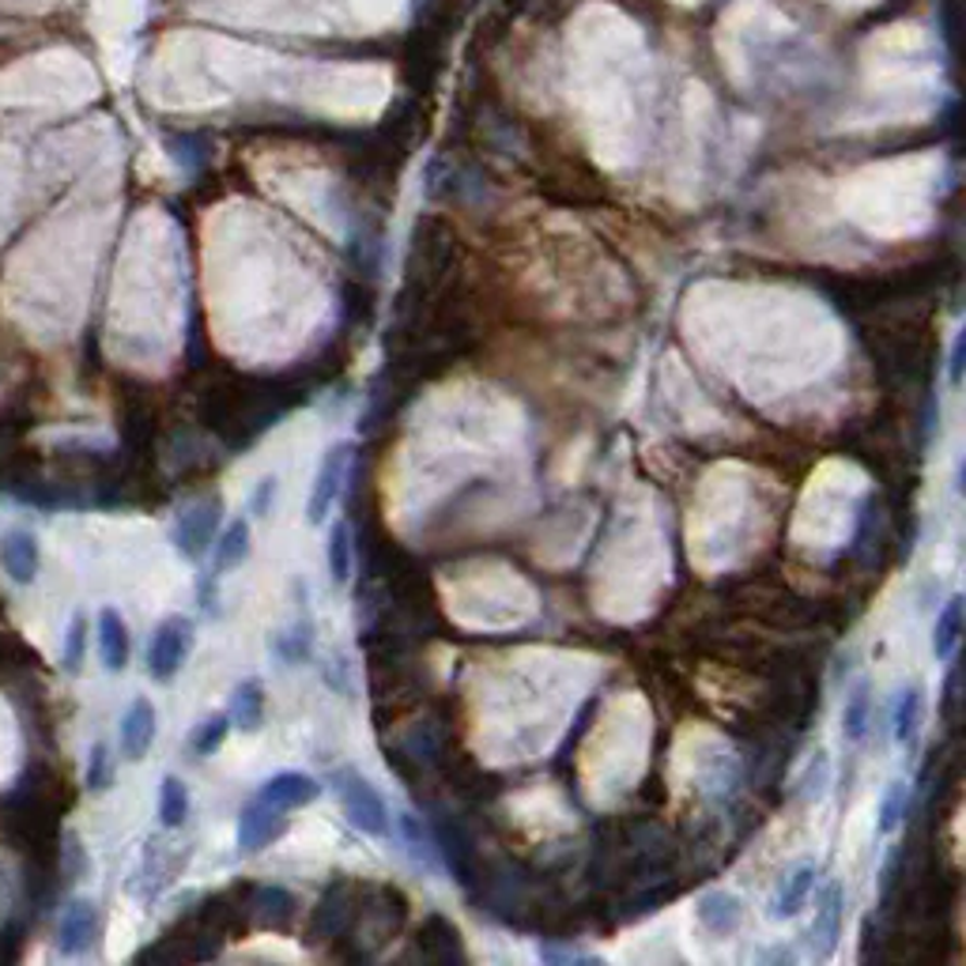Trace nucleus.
Wrapping results in <instances>:
<instances>
[{
	"mask_svg": "<svg viewBox=\"0 0 966 966\" xmlns=\"http://www.w3.org/2000/svg\"><path fill=\"white\" fill-rule=\"evenodd\" d=\"M336 793H340V804H344L347 819H352V827H359L363 835H370V838L390 835V808H385L382 793H378L363 774L336 771Z\"/></svg>",
	"mask_w": 966,
	"mask_h": 966,
	"instance_id": "obj_1",
	"label": "nucleus"
},
{
	"mask_svg": "<svg viewBox=\"0 0 966 966\" xmlns=\"http://www.w3.org/2000/svg\"><path fill=\"white\" fill-rule=\"evenodd\" d=\"M189 643H193V627H189V620H181V615L163 620L160 631L152 635V646H148V672H152L160 684H170V679L181 672Z\"/></svg>",
	"mask_w": 966,
	"mask_h": 966,
	"instance_id": "obj_2",
	"label": "nucleus"
},
{
	"mask_svg": "<svg viewBox=\"0 0 966 966\" xmlns=\"http://www.w3.org/2000/svg\"><path fill=\"white\" fill-rule=\"evenodd\" d=\"M219 513H224V498H204V503L189 506L178 518V529H174V541H178V551L189 559H201L212 544V533L219 525Z\"/></svg>",
	"mask_w": 966,
	"mask_h": 966,
	"instance_id": "obj_3",
	"label": "nucleus"
},
{
	"mask_svg": "<svg viewBox=\"0 0 966 966\" xmlns=\"http://www.w3.org/2000/svg\"><path fill=\"white\" fill-rule=\"evenodd\" d=\"M344 472H347V442H340V446H332L329 454H325L318 480H314V495H310V506H306L310 525H321V521L332 513V503H336V495H340Z\"/></svg>",
	"mask_w": 966,
	"mask_h": 966,
	"instance_id": "obj_4",
	"label": "nucleus"
},
{
	"mask_svg": "<svg viewBox=\"0 0 966 966\" xmlns=\"http://www.w3.org/2000/svg\"><path fill=\"white\" fill-rule=\"evenodd\" d=\"M283 830V812L265 801H250L239 815V853H260Z\"/></svg>",
	"mask_w": 966,
	"mask_h": 966,
	"instance_id": "obj_5",
	"label": "nucleus"
},
{
	"mask_svg": "<svg viewBox=\"0 0 966 966\" xmlns=\"http://www.w3.org/2000/svg\"><path fill=\"white\" fill-rule=\"evenodd\" d=\"M321 797V786L310 778V774L303 771H283L276 774V778H268L265 786H260L257 801L280 808V812H291V808H303V804H314Z\"/></svg>",
	"mask_w": 966,
	"mask_h": 966,
	"instance_id": "obj_6",
	"label": "nucleus"
},
{
	"mask_svg": "<svg viewBox=\"0 0 966 966\" xmlns=\"http://www.w3.org/2000/svg\"><path fill=\"white\" fill-rule=\"evenodd\" d=\"M699 914V925L714 937H733L743 925V902L736 899L733 891H707L695 906Z\"/></svg>",
	"mask_w": 966,
	"mask_h": 966,
	"instance_id": "obj_7",
	"label": "nucleus"
},
{
	"mask_svg": "<svg viewBox=\"0 0 966 966\" xmlns=\"http://www.w3.org/2000/svg\"><path fill=\"white\" fill-rule=\"evenodd\" d=\"M94 929H99V914H94L91 902H84V899L68 902L65 914H61V952L65 955L87 952L94 940Z\"/></svg>",
	"mask_w": 966,
	"mask_h": 966,
	"instance_id": "obj_8",
	"label": "nucleus"
},
{
	"mask_svg": "<svg viewBox=\"0 0 966 966\" xmlns=\"http://www.w3.org/2000/svg\"><path fill=\"white\" fill-rule=\"evenodd\" d=\"M155 740V710L148 699H137L129 707V714L122 717V751L125 759H132V763H140L144 759V751L152 748Z\"/></svg>",
	"mask_w": 966,
	"mask_h": 966,
	"instance_id": "obj_9",
	"label": "nucleus"
},
{
	"mask_svg": "<svg viewBox=\"0 0 966 966\" xmlns=\"http://www.w3.org/2000/svg\"><path fill=\"white\" fill-rule=\"evenodd\" d=\"M99 653L110 672H122L129 664V627L114 608L99 615Z\"/></svg>",
	"mask_w": 966,
	"mask_h": 966,
	"instance_id": "obj_10",
	"label": "nucleus"
},
{
	"mask_svg": "<svg viewBox=\"0 0 966 966\" xmlns=\"http://www.w3.org/2000/svg\"><path fill=\"white\" fill-rule=\"evenodd\" d=\"M0 559H4V570L12 574V582L27 585L35 582L38 574V541L30 533H12L0 548Z\"/></svg>",
	"mask_w": 966,
	"mask_h": 966,
	"instance_id": "obj_11",
	"label": "nucleus"
},
{
	"mask_svg": "<svg viewBox=\"0 0 966 966\" xmlns=\"http://www.w3.org/2000/svg\"><path fill=\"white\" fill-rule=\"evenodd\" d=\"M815 865H797L793 873L786 876V884L778 887V894H774V917H797L804 910L808 894H812V884H815Z\"/></svg>",
	"mask_w": 966,
	"mask_h": 966,
	"instance_id": "obj_12",
	"label": "nucleus"
},
{
	"mask_svg": "<svg viewBox=\"0 0 966 966\" xmlns=\"http://www.w3.org/2000/svg\"><path fill=\"white\" fill-rule=\"evenodd\" d=\"M253 921L260 929H283V925L295 917V899H291L283 887H265V891L253 894Z\"/></svg>",
	"mask_w": 966,
	"mask_h": 966,
	"instance_id": "obj_13",
	"label": "nucleus"
},
{
	"mask_svg": "<svg viewBox=\"0 0 966 966\" xmlns=\"http://www.w3.org/2000/svg\"><path fill=\"white\" fill-rule=\"evenodd\" d=\"M868 717H873V687L868 679L853 684V691L846 695V707H842V736L846 743H861L868 733Z\"/></svg>",
	"mask_w": 966,
	"mask_h": 966,
	"instance_id": "obj_14",
	"label": "nucleus"
},
{
	"mask_svg": "<svg viewBox=\"0 0 966 966\" xmlns=\"http://www.w3.org/2000/svg\"><path fill=\"white\" fill-rule=\"evenodd\" d=\"M842 937V891L838 887H827L823 894V906L815 910V925H812V940H819V955H830Z\"/></svg>",
	"mask_w": 966,
	"mask_h": 966,
	"instance_id": "obj_15",
	"label": "nucleus"
},
{
	"mask_svg": "<svg viewBox=\"0 0 966 966\" xmlns=\"http://www.w3.org/2000/svg\"><path fill=\"white\" fill-rule=\"evenodd\" d=\"M231 722H239L245 733H257L260 722H265V684L260 679H242L234 687V702H231Z\"/></svg>",
	"mask_w": 966,
	"mask_h": 966,
	"instance_id": "obj_16",
	"label": "nucleus"
},
{
	"mask_svg": "<svg viewBox=\"0 0 966 966\" xmlns=\"http://www.w3.org/2000/svg\"><path fill=\"white\" fill-rule=\"evenodd\" d=\"M344 887L347 884H336L332 891H325L318 914H314V937H340V932L347 929V921H352V902L344 899Z\"/></svg>",
	"mask_w": 966,
	"mask_h": 966,
	"instance_id": "obj_17",
	"label": "nucleus"
},
{
	"mask_svg": "<svg viewBox=\"0 0 966 966\" xmlns=\"http://www.w3.org/2000/svg\"><path fill=\"white\" fill-rule=\"evenodd\" d=\"M959 631H963V597L955 593L944 605V612L937 615V631H932V653L937 661H948L959 646Z\"/></svg>",
	"mask_w": 966,
	"mask_h": 966,
	"instance_id": "obj_18",
	"label": "nucleus"
},
{
	"mask_svg": "<svg viewBox=\"0 0 966 966\" xmlns=\"http://www.w3.org/2000/svg\"><path fill=\"white\" fill-rule=\"evenodd\" d=\"M216 548V570L224 574V570L239 567L245 556H250V521H231V525L224 529V536H219V544H212Z\"/></svg>",
	"mask_w": 966,
	"mask_h": 966,
	"instance_id": "obj_19",
	"label": "nucleus"
},
{
	"mask_svg": "<svg viewBox=\"0 0 966 966\" xmlns=\"http://www.w3.org/2000/svg\"><path fill=\"white\" fill-rule=\"evenodd\" d=\"M325 559H329V577H332V582L347 585V577H352V529H347L344 521H336V525H332Z\"/></svg>",
	"mask_w": 966,
	"mask_h": 966,
	"instance_id": "obj_20",
	"label": "nucleus"
},
{
	"mask_svg": "<svg viewBox=\"0 0 966 966\" xmlns=\"http://www.w3.org/2000/svg\"><path fill=\"white\" fill-rule=\"evenodd\" d=\"M921 687H906L894 707V740L899 743H914L917 725H921Z\"/></svg>",
	"mask_w": 966,
	"mask_h": 966,
	"instance_id": "obj_21",
	"label": "nucleus"
},
{
	"mask_svg": "<svg viewBox=\"0 0 966 966\" xmlns=\"http://www.w3.org/2000/svg\"><path fill=\"white\" fill-rule=\"evenodd\" d=\"M189 815V789L186 781H178L170 774V778H163V793H160V819L163 827H181Z\"/></svg>",
	"mask_w": 966,
	"mask_h": 966,
	"instance_id": "obj_22",
	"label": "nucleus"
},
{
	"mask_svg": "<svg viewBox=\"0 0 966 966\" xmlns=\"http://www.w3.org/2000/svg\"><path fill=\"white\" fill-rule=\"evenodd\" d=\"M227 733H231V714H212L208 722L196 725L193 751H196V755H212V751H216L219 743L227 740Z\"/></svg>",
	"mask_w": 966,
	"mask_h": 966,
	"instance_id": "obj_23",
	"label": "nucleus"
},
{
	"mask_svg": "<svg viewBox=\"0 0 966 966\" xmlns=\"http://www.w3.org/2000/svg\"><path fill=\"white\" fill-rule=\"evenodd\" d=\"M906 804H910L906 781H891V789H887V797L880 804V830H884V835H891V830L899 827L902 815H906Z\"/></svg>",
	"mask_w": 966,
	"mask_h": 966,
	"instance_id": "obj_24",
	"label": "nucleus"
},
{
	"mask_svg": "<svg viewBox=\"0 0 966 966\" xmlns=\"http://www.w3.org/2000/svg\"><path fill=\"white\" fill-rule=\"evenodd\" d=\"M87 789H91V793L110 789V751H106V743H94V748H91V759H87Z\"/></svg>",
	"mask_w": 966,
	"mask_h": 966,
	"instance_id": "obj_25",
	"label": "nucleus"
},
{
	"mask_svg": "<svg viewBox=\"0 0 966 966\" xmlns=\"http://www.w3.org/2000/svg\"><path fill=\"white\" fill-rule=\"evenodd\" d=\"M84 615H76L73 627H68V646H65V672H80L84 661Z\"/></svg>",
	"mask_w": 966,
	"mask_h": 966,
	"instance_id": "obj_26",
	"label": "nucleus"
},
{
	"mask_svg": "<svg viewBox=\"0 0 966 966\" xmlns=\"http://www.w3.org/2000/svg\"><path fill=\"white\" fill-rule=\"evenodd\" d=\"M272 495H276V480L265 476V480H260V487H257V498H253V510H257V518H265V510H268V503H272Z\"/></svg>",
	"mask_w": 966,
	"mask_h": 966,
	"instance_id": "obj_27",
	"label": "nucleus"
},
{
	"mask_svg": "<svg viewBox=\"0 0 966 966\" xmlns=\"http://www.w3.org/2000/svg\"><path fill=\"white\" fill-rule=\"evenodd\" d=\"M948 374H952V382H959V374H963V336H955V344H952V367H948Z\"/></svg>",
	"mask_w": 966,
	"mask_h": 966,
	"instance_id": "obj_28",
	"label": "nucleus"
}]
</instances>
